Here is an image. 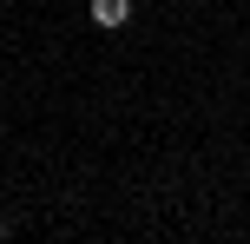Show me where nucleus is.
Wrapping results in <instances>:
<instances>
[{"instance_id":"f257e3e1","label":"nucleus","mask_w":250,"mask_h":244,"mask_svg":"<svg viewBox=\"0 0 250 244\" xmlns=\"http://www.w3.org/2000/svg\"><path fill=\"white\" fill-rule=\"evenodd\" d=\"M86 13H92V26H105V33H119V26L132 20V0H86Z\"/></svg>"}]
</instances>
